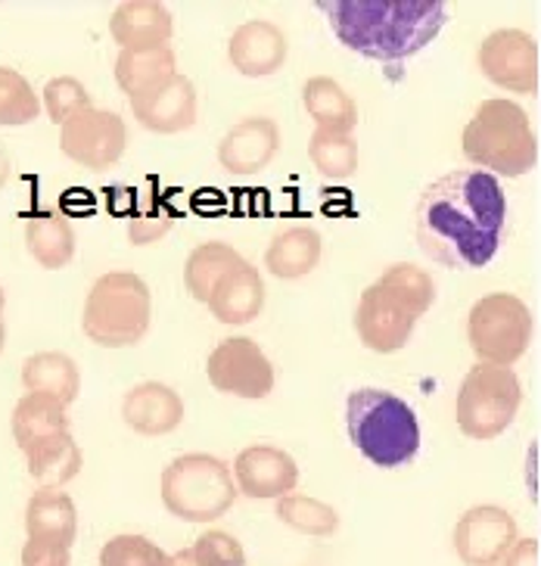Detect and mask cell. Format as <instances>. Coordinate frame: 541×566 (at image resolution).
I'll use <instances>...</instances> for the list:
<instances>
[{"instance_id":"4316f807","label":"cell","mask_w":541,"mask_h":566,"mask_svg":"<svg viewBox=\"0 0 541 566\" xmlns=\"http://www.w3.org/2000/svg\"><path fill=\"white\" fill-rule=\"evenodd\" d=\"M22 386L29 392H44L63 405H72L82 392V370L66 352H34L22 365Z\"/></svg>"},{"instance_id":"83f0119b","label":"cell","mask_w":541,"mask_h":566,"mask_svg":"<svg viewBox=\"0 0 541 566\" xmlns=\"http://www.w3.org/2000/svg\"><path fill=\"white\" fill-rule=\"evenodd\" d=\"M10 427H13V439H17L19 451L32 449L34 442H41V439L69 433L66 405L56 401L53 396H44V392H25L13 408Z\"/></svg>"},{"instance_id":"2e32d148","label":"cell","mask_w":541,"mask_h":566,"mask_svg":"<svg viewBox=\"0 0 541 566\" xmlns=\"http://www.w3.org/2000/svg\"><path fill=\"white\" fill-rule=\"evenodd\" d=\"M134 118L153 134H180L197 125V87L187 75H175L141 97H132Z\"/></svg>"},{"instance_id":"277c9868","label":"cell","mask_w":541,"mask_h":566,"mask_svg":"<svg viewBox=\"0 0 541 566\" xmlns=\"http://www.w3.org/2000/svg\"><path fill=\"white\" fill-rule=\"evenodd\" d=\"M460 150L479 171L492 178H520L535 168L539 137L526 109L513 101L479 103L474 118L460 134Z\"/></svg>"},{"instance_id":"9a60e30c","label":"cell","mask_w":541,"mask_h":566,"mask_svg":"<svg viewBox=\"0 0 541 566\" xmlns=\"http://www.w3.org/2000/svg\"><path fill=\"white\" fill-rule=\"evenodd\" d=\"M280 128L274 118L249 116L240 118L218 144V166L233 178L259 175L278 159Z\"/></svg>"},{"instance_id":"8d00e7d4","label":"cell","mask_w":541,"mask_h":566,"mask_svg":"<svg viewBox=\"0 0 541 566\" xmlns=\"http://www.w3.org/2000/svg\"><path fill=\"white\" fill-rule=\"evenodd\" d=\"M190 560L194 566H247V551L225 530H209L190 545Z\"/></svg>"},{"instance_id":"d6a6232c","label":"cell","mask_w":541,"mask_h":566,"mask_svg":"<svg viewBox=\"0 0 541 566\" xmlns=\"http://www.w3.org/2000/svg\"><path fill=\"white\" fill-rule=\"evenodd\" d=\"M175 221H178V212L163 193H144L134 200V209L128 212V240L134 247L159 243L165 233L175 228Z\"/></svg>"},{"instance_id":"44dd1931","label":"cell","mask_w":541,"mask_h":566,"mask_svg":"<svg viewBox=\"0 0 541 566\" xmlns=\"http://www.w3.org/2000/svg\"><path fill=\"white\" fill-rule=\"evenodd\" d=\"M25 535L34 542H50L72 548L79 538L75 501L60 489H38L25 504Z\"/></svg>"},{"instance_id":"836d02e7","label":"cell","mask_w":541,"mask_h":566,"mask_svg":"<svg viewBox=\"0 0 541 566\" xmlns=\"http://www.w3.org/2000/svg\"><path fill=\"white\" fill-rule=\"evenodd\" d=\"M41 116V97L34 94L25 75H19L17 69L0 66V125L3 128H19V125H32Z\"/></svg>"},{"instance_id":"d590c367","label":"cell","mask_w":541,"mask_h":566,"mask_svg":"<svg viewBox=\"0 0 541 566\" xmlns=\"http://www.w3.org/2000/svg\"><path fill=\"white\" fill-rule=\"evenodd\" d=\"M87 106H94V103H91V94H87L84 82L72 78V75L50 78V82L44 84V91H41V109L48 113V118L53 125H63V122H69L75 113H82Z\"/></svg>"},{"instance_id":"6da1fadb","label":"cell","mask_w":541,"mask_h":566,"mask_svg":"<svg viewBox=\"0 0 541 566\" xmlns=\"http://www.w3.org/2000/svg\"><path fill=\"white\" fill-rule=\"evenodd\" d=\"M504 218L508 197L498 178L479 168L451 171L429 184L417 200V247L455 271L486 268L501 247Z\"/></svg>"},{"instance_id":"484cf974","label":"cell","mask_w":541,"mask_h":566,"mask_svg":"<svg viewBox=\"0 0 541 566\" xmlns=\"http://www.w3.org/2000/svg\"><path fill=\"white\" fill-rule=\"evenodd\" d=\"M22 454H25V464H29V476L41 489H60V485H66L69 480H75L82 473L84 458L72 430L41 439Z\"/></svg>"},{"instance_id":"f35d334b","label":"cell","mask_w":541,"mask_h":566,"mask_svg":"<svg viewBox=\"0 0 541 566\" xmlns=\"http://www.w3.org/2000/svg\"><path fill=\"white\" fill-rule=\"evenodd\" d=\"M501 566H541L539 538H517V542H513V548L504 554Z\"/></svg>"},{"instance_id":"e0dca14e","label":"cell","mask_w":541,"mask_h":566,"mask_svg":"<svg viewBox=\"0 0 541 566\" xmlns=\"http://www.w3.org/2000/svg\"><path fill=\"white\" fill-rule=\"evenodd\" d=\"M287 34L268 19H249L237 25L228 41V60L243 78H268L287 63Z\"/></svg>"},{"instance_id":"5b68a950","label":"cell","mask_w":541,"mask_h":566,"mask_svg":"<svg viewBox=\"0 0 541 566\" xmlns=\"http://www.w3.org/2000/svg\"><path fill=\"white\" fill-rule=\"evenodd\" d=\"M153 293L134 271H110L94 281L84 300L82 331L103 349H132L149 331Z\"/></svg>"},{"instance_id":"9c48e42d","label":"cell","mask_w":541,"mask_h":566,"mask_svg":"<svg viewBox=\"0 0 541 566\" xmlns=\"http://www.w3.org/2000/svg\"><path fill=\"white\" fill-rule=\"evenodd\" d=\"M60 150L91 171L110 168L128 150V125L113 109L87 106L60 125Z\"/></svg>"},{"instance_id":"7402d4cb","label":"cell","mask_w":541,"mask_h":566,"mask_svg":"<svg viewBox=\"0 0 541 566\" xmlns=\"http://www.w3.org/2000/svg\"><path fill=\"white\" fill-rule=\"evenodd\" d=\"M321 252H324L321 233L309 228V224H295V228L280 231L268 243L264 268L278 281H302V277H309L314 268L321 265Z\"/></svg>"},{"instance_id":"8992f818","label":"cell","mask_w":541,"mask_h":566,"mask_svg":"<svg viewBox=\"0 0 541 566\" xmlns=\"http://www.w3.org/2000/svg\"><path fill=\"white\" fill-rule=\"evenodd\" d=\"M159 495L165 511L184 523H215L233 507L240 492L233 485L230 467L221 458L190 451L165 467Z\"/></svg>"},{"instance_id":"4dcf8cb0","label":"cell","mask_w":541,"mask_h":566,"mask_svg":"<svg viewBox=\"0 0 541 566\" xmlns=\"http://www.w3.org/2000/svg\"><path fill=\"white\" fill-rule=\"evenodd\" d=\"M278 520L295 533L312 535V538H327L340 530V511L327 501L290 492L278 499Z\"/></svg>"},{"instance_id":"5bb4252c","label":"cell","mask_w":541,"mask_h":566,"mask_svg":"<svg viewBox=\"0 0 541 566\" xmlns=\"http://www.w3.org/2000/svg\"><path fill=\"white\" fill-rule=\"evenodd\" d=\"M230 473L237 492L256 501H278L299 485V467L278 446H249L237 454Z\"/></svg>"},{"instance_id":"cb8c5ba5","label":"cell","mask_w":541,"mask_h":566,"mask_svg":"<svg viewBox=\"0 0 541 566\" xmlns=\"http://www.w3.org/2000/svg\"><path fill=\"white\" fill-rule=\"evenodd\" d=\"M25 250L44 271H60L75 259L79 237L63 212L44 209L25 221Z\"/></svg>"},{"instance_id":"d6986e66","label":"cell","mask_w":541,"mask_h":566,"mask_svg":"<svg viewBox=\"0 0 541 566\" xmlns=\"http://www.w3.org/2000/svg\"><path fill=\"white\" fill-rule=\"evenodd\" d=\"M122 420L141 436H168L184 423V401L168 384L147 380L125 392Z\"/></svg>"},{"instance_id":"e575fe53","label":"cell","mask_w":541,"mask_h":566,"mask_svg":"<svg viewBox=\"0 0 541 566\" xmlns=\"http://www.w3.org/2000/svg\"><path fill=\"white\" fill-rule=\"evenodd\" d=\"M100 566H175V560L147 535L122 533L100 548Z\"/></svg>"},{"instance_id":"7a4b0ae2","label":"cell","mask_w":541,"mask_h":566,"mask_svg":"<svg viewBox=\"0 0 541 566\" xmlns=\"http://www.w3.org/2000/svg\"><path fill=\"white\" fill-rule=\"evenodd\" d=\"M345 51L402 63L427 51L448 22L439 0H321L314 3Z\"/></svg>"},{"instance_id":"603a6c76","label":"cell","mask_w":541,"mask_h":566,"mask_svg":"<svg viewBox=\"0 0 541 566\" xmlns=\"http://www.w3.org/2000/svg\"><path fill=\"white\" fill-rule=\"evenodd\" d=\"M113 72L118 91L128 94V101H132V97H141V94L165 84L168 78H175L178 75V56L171 51V44L118 51Z\"/></svg>"},{"instance_id":"1f68e13d","label":"cell","mask_w":541,"mask_h":566,"mask_svg":"<svg viewBox=\"0 0 541 566\" xmlns=\"http://www.w3.org/2000/svg\"><path fill=\"white\" fill-rule=\"evenodd\" d=\"M377 283L417 317L427 315L429 308H433V302H436V281H433V274L424 271V268L410 265V262L386 268L377 277Z\"/></svg>"},{"instance_id":"3957f363","label":"cell","mask_w":541,"mask_h":566,"mask_svg":"<svg viewBox=\"0 0 541 566\" xmlns=\"http://www.w3.org/2000/svg\"><path fill=\"white\" fill-rule=\"evenodd\" d=\"M345 430L361 458L379 470L410 464L420 451V423L414 408L386 389L348 392Z\"/></svg>"},{"instance_id":"60d3db41","label":"cell","mask_w":541,"mask_h":566,"mask_svg":"<svg viewBox=\"0 0 541 566\" xmlns=\"http://www.w3.org/2000/svg\"><path fill=\"white\" fill-rule=\"evenodd\" d=\"M3 308H7V296H3V286H0V352L7 346V321H3Z\"/></svg>"},{"instance_id":"4fadbf2b","label":"cell","mask_w":541,"mask_h":566,"mask_svg":"<svg viewBox=\"0 0 541 566\" xmlns=\"http://www.w3.org/2000/svg\"><path fill=\"white\" fill-rule=\"evenodd\" d=\"M417 327V315L402 302L389 296L377 281L361 293L355 308V331L364 349L377 355H393L408 346L410 334Z\"/></svg>"},{"instance_id":"74e56055","label":"cell","mask_w":541,"mask_h":566,"mask_svg":"<svg viewBox=\"0 0 541 566\" xmlns=\"http://www.w3.org/2000/svg\"><path fill=\"white\" fill-rule=\"evenodd\" d=\"M19 564L22 566H72V548L25 538L22 554H19Z\"/></svg>"},{"instance_id":"ba28073f","label":"cell","mask_w":541,"mask_h":566,"mask_svg":"<svg viewBox=\"0 0 541 566\" xmlns=\"http://www.w3.org/2000/svg\"><path fill=\"white\" fill-rule=\"evenodd\" d=\"M467 343L479 365L510 367L532 343V312L513 293H489L467 315Z\"/></svg>"},{"instance_id":"f546056e","label":"cell","mask_w":541,"mask_h":566,"mask_svg":"<svg viewBox=\"0 0 541 566\" xmlns=\"http://www.w3.org/2000/svg\"><path fill=\"white\" fill-rule=\"evenodd\" d=\"M309 159L324 181L343 184L358 171V140H355V134L314 128V134L309 137Z\"/></svg>"},{"instance_id":"30bf717a","label":"cell","mask_w":541,"mask_h":566,"mask_svg":"<svg viewBox=\"0 0 541 566\" xmlns=\"http://www.w3.org/2000/svg\"><path fill=\"white\" fill-rule=\"evenodd\" d=\"M206 377L218 392L247 401L268 399L278 380L274 365L268 361L262 346L249 336H233L218 343L206 361Z\"/></svg>"},{"instance_id":"8fae6325","label":"cell","mask_w":541,"mask_h":566,"mask_svg":"<svg viewBox=\"0 0 541 566\" xmlns=\"http://www.w3.org/2000/svg\"><path fill=\"white\" fill-rule=\"evenodd\" d=\"M479 72L510 94H539L541 53L539 41L523 29H498L486 34L476 53Z\"/></svg>"},{"instance_id":"7c38bea8","label":"cell","mask_w":541,"mask_h":566,"mask_svg":"<svg viewBox=\"0 0 541 566\" xmlns=\"http://www.w3.org/2000/svg\"><path fill=\"white\" fill-rule=\"evenodd\" d=\"M517 538L520 533L510 511L498 504H476L460 514L451 545L464 566H501Z\"/></svg>"},{"instance_id":"ffe728a7","label":"cell","mask_w":541,"mask_h":566,"mask_svg":"<svg viewBox=\"0 0 541 566\" xmlns=\"http://www.w3.org/2000/svg\"><path fill=\"white\" fill-rule=\"evenodd\" d=\"M110 34L118 44V51L159 48V44L171 41L175 19H171L165 3H156V0H128V3H118L113 10Z\"/></svg>"},{"instance_id":"f1b7e54d","label":"cell","mask_w":541,"mask_h":566,"mask_svg":"<svg viewBox=\"0 0 541 566\" xmlns=\"http://www.w3.org/2000/svg\"><path fill=\"white\" fill-rule=\"evenodd\" d=\"M237 262H243V255L233 250L230 243H225V240L199 243L197 250L187 255V262H184V286H187L190 300L206 305L215 283L221 281Z\"/></svg>"},{"instance_id":"ab89813d","label":"cell","mask_w":541,"mask_h":566,"mask_svg":"<svg viewBox=\"0 0 541 566\" xmlns=\"http://www.w3.org/2000/svg\"><path fill=\"white\" fill-rule=\"evenodd\" d=\"M10 181V153L0 147V190Z\"/></svg>"},{"instance_id":"ac0fdd59","label":"cell","mask_w":541,"mask_h":566,"mask_svg":"<svg viewBox=\"0 0 541 566\" xmlns=\"http://www.w3.org/2000/svg\"><path fill=\"white\" fill-rule=\"evenodd\" d=\"M206 305H209L215 321L230 324V327H243L249 321H256L264 308L262 271L247 259L237 262L221 281L215 283Z\"/></svg>"},{"instance_id":"52a82bcc","label":"cell","mask_w":541,"mask_h":566,"mask_svg":"<svg viewBox=\"0 0 541 566\" xmlns=\"http://www.w3.org/2000/svg\"><path fill=\"white\" fill-rule=\"evenodd\" d=\"M523 405V386L513 367L476 365L467 370L458 389L460 433L476 442H489L508 430Z\"/></svg>"},{"instance_id":"d4e9b609","label":"cell","mask_w":541,"mask_h":566,"mask_svg":"<svg viewBox=\"0 0 541 566\" xmlns=\"http://www.w3.org/2000/svg\"><path fill=\"white\" fill-rule=\"evenodd\" d=\"M302 106L314 122L318 132L355 134L358 125V106L343 84L327 75H314L302 87Z\"/></svg>"}]
</instances>
